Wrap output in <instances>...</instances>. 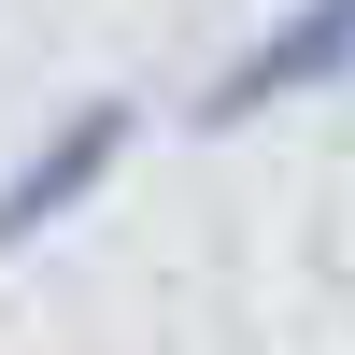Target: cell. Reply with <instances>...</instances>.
Returning a JSON list of instances; mask_svg holds the SVG:
<instances>
[{
    "label": "cell",
    "mask_w": 355,
    "mask_h": 355,
    "mask_svg": "<svg viewBox=\"0 0 355 355\" xmlns=\"http://www.w3.org/2000/svg\"><path fill=\"white\" fill-rule=\"evenodd\" d=\"M128 142H142V100H114V85H100V100H71V114H57V128L28 142L15 171H0V256L57 242V227H71L85 199L128 171Z\"/></svg>",
    "instance_id": "2"
},
{
    "label": "cell",
    "mask_w": 355,
    "mask_h": 355,
    "mask_svg": "<svg viewBox=\"0 0 355 355\" xmlns=\"http://www.w3.org/2000/svg\"><path fill=\"white\" fill-rule=\"evenodd\" d=\"M327 85H355V0H284L256 43H227L214 71H199L185 128H199V142H242V128H270V114L327 100Z\"/></svg>",
    "instance_id": "1"
}]
</instances>
